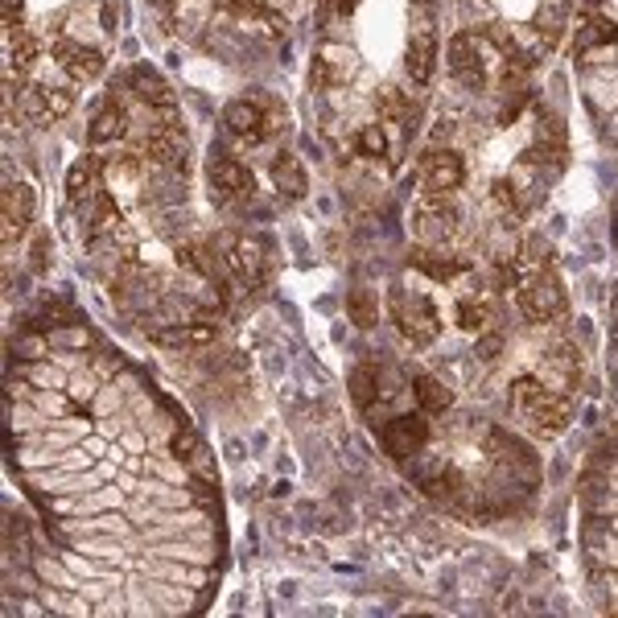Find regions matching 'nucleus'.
<instances>
[{
	"label": "nucleus",
	"mask_w": 618,
	"mask_h": 618,
	"mask_svg": "<svg viewBox=\"0 0 618 618\" xmlns=\"http://www.w3.org/2000/svg\"><path fill=\"white\" fill-rule=\"evenodd\" d=\"M511 400L520 408V417L540 433V437H557L565 433L569 417H573V404L565 392L548 388L540 375H520V380L511 384Z\"/></svg>",
	"instance_id": "obj_1"
},
{
	"label": "nucleus",
	"mask_w": 618,
	"mask_h": 618,
	"mask_svg": "<svg viewBox=\"0 0 618 618\" xmlns=\"http://www.w3.org/2000/svg\"><path fill=\"white\" fill-rule=\"evenodd\" d=\"M491 66H495V46L478 33H458L450 42V71L462 87L470 91H483L491 79Z\"/></svg>",
	"instance_id": "obj_2"
},
{
	"label": "nucleus",
	"mask_w": 618,
	"mask_h": 618,
	"mask_svg": "<svg viewBox=\"0 0 618 618\" xmlns=\"http://www.w3.org/2000/svg\"><path fill=\"white\" fill-rule=\"evenodd\" d=\"M392 322L412 347H429V342L441 334L437 305L429 297H421V293H396L392 297Z\"/></svg>",
	"instance_id": "obj_3"
},
{
	"label": "nucleus",
	"mask_w": 618,
	"mask_h": 618,
	"mask_svg": "<svg viewBox=\"0 0 618 618\" xmlns=\"http://www.w3.org/2000/svg\"><path fill=\"white\" fill-rule=\"evenodd\" d=\"M227 264H231V272L248 289H260L272 277V252H268L264 239H256V235H235L231 248H227Z\"/></svg>",
	"instance_id": "obj_4"
},
{
	"label": "nucleus",
	"mask_w": 618,
	"mask_h": 618,
	"mask_svg": "<svg viewBox=\"0 0 618 618\" xmlns=\"http://www.w3.org/2000/svg\"><path fill=\"white\" fill-rule=\"evenodd\" d=\"M520 314L528 322H553L565 314V285L553 277V272H540L528 285H520Z\"/></svg>",
	"instance_id": "obj_5"
},
{
	"label": "nucleus",
	"mask_w": 618,
	"mask_h": 618,
	"mask_svg": "<svg viewBox=\"0 0 618 618\" xmlns=\"http://www.w3.org/2000/svg\"><path fill=\"white\" fill-rule=\"evenodd\" d=\"M223 124H227V132H235V136H248V141H264V136L277 132L281 112L268 108L264 99H235V103H227Z\"/></svg>",
	"instance_id": "obj_6"
},
{
	"label": "nucleus",
	"mask_w": 618,
	"mask_h": 618,
	"mask_svg": "<svg viewBox=\"0 0 618 618\" xmlns=\"http://www.w3.org/2000/svg\"><path fill=\"white\" fill-rule=\"evenodd\" d=\"M466 182V161L454 149H433L421 157V186L425 194H454Z\"/></svg>",
	"instance_id": "obj_7"
},
{
	"label": "nucleus",
	"mask_w": 618,
	"mask_h": 618,
	"mask_svg": "<svg viewBox=\"0 0 618 618\" xmlns=\"http://www.w3.org/2000/svg\"><path fill=\"white\" fill-rule=\"evenodd\" d=\"M17 103H21L25 120H33V124H54V120H62L66 112L75 108V95L71 91H58V87H46V83H29L17 95Z\"/></svg>",
	"instance_id": "obj_8"
},
{
	"label": "nucleus",
	"mask_w": 618,
	"mask_h": 618,
	"mask_svg": "<svg viewBox=\"0 0 618 618\" xmlns=\"http://www.w3.org/2000/svg\"><path fill=\"white\" fill-rule=\"evenodd\" d=\"M425 441H429V421L421 417V412H408V417H396L384 425V450L392 458H417L425 450Z\"/></svg>",
	"instance_id": "obj_9"
},
{
	"label": "nucleus",
	"mask_w": 618,
	"mask_h": 618,
	"mask_svg": "<svg viewBox=\"0 0 618 618\" xmlns=\"http://www.w3.org/2000/svg\"><path fill=\"white\" fill-rule=\"evenodd\" d=\"M33 219H38V194H33V186L9 182L5 186V244H13Z\"/></svg>",
	"instance_id": "obj_10"
},
{
	"label": "nucleus",
	"mask_w": 618,
	"mask_h": 618,
	"mask_svg": "<svg viewBox=\"0 0 618 618\" xmlns=\"http://www.w3.org/2000/svg\"><path fill=\"white\" fill-rule=\"evenodd\" d=\"M359 71V58L347 46H326L314 58V71H309V83L314 87H334V83H347Z\"/></svg>",
	"instance_id": "obj_11"
},
{
	"label": "nucleus",
	"mask_w": 618,
	"mask_h": 618,
	"mask_svg": "<svg viewBox=\"0 0 618 618\" xmlns=\"http://www.w3.org/2000/svg\"><path fill=\"white\" fill-rule=\"evenodd\" d=\"M206 178H211V186L223 194V198H239V194H252L256 178L248 165H239L235 157H211V165H206Z\"/></svg>",
	"instance_id": "obj_12"
},
{
	"label": "nucleus",
	"mask_w": 618,
	"mask_h": 618,
	"mask_svg": "<svg viewBox=\"0 0 618 618\" xmlns=\"http://www.w3.org/2000/svg\"><path fill=\"white\" fill-rule=\"evenodd\" d=\"M54 58H58V66L71 79H79V83H91V79H99L103 75V54L99 50H91V46H79V42H58L54 46Z\"/></svg>",
	"instance_id": "obj_13"
},
{
	"label": "nucleus",
	"mask_w": 618,
	"mask_h": 618,
	"mask_svg": "<svg viewBox=\"0 0 618 618\" xmlns=\"http://www.w3.org/2000/svg\"><path fill=\"white\" fill-rule=\"evenodd\" d=\"M433 62H437V42H433V29L417 25L408 33V50H404V66H408V79L412 83H429L433 79Z\"/></svg>",
	"instance_id": "obj_14"
},
{
	"label": "nucleus",
	"mask_w": 618,
	"mask_h": 618,
	"mask_svg": "<svg viewBox=\"0 0 618 618\" xmlns=\"http://www.w3.org/2000/svg\"><path fill=\"white\" fill-rule=\"evenodd\" d=\"M618 50V25L606 21V17H590L581 25V38H577V58L590 62L598 54H614Z\"/></svg>",
	"instance_id": "obj_15"
},
{
	"label": "nucleus",
	"mask_w": 618,
	"mask_h": 618,
	"mask_svg": "<svg viewBox=\"0 0 618 618\" xmlns=\"http://www.w3.org/2000/svg\"><path fill=\"white\" fill-rule=\"evenodd\" d=\"M544 367L553 371V384H548V388L573 392V388L581 384V359H577V351L569 347V342H557V347H548V351H544Z\"/></svg>",
	"instance_id": "obj_16"
},
{
	"label": "nucleus",
	"mask_w": 618,
	"mask_h": 618,
	"mask_svg": "<svg viewBox=\"0 0 618 618\" xmlns=\"http://www.w3.org/2000/svg\"><path fill=\"white\" fill-rule=\"evenodd\" d=\"M454 227H458V211L454 206H445L441 194H429V202L417 211V231H425L433 239H445V235H454Z\"/></svg>",
	"instance_id": "obj_17"
},
{
	"label": "nucleus",
	"mask_w": 618,
	"mask_h": 618,
	"mask_svg": "<svg viewBox=\"0 0 618 618\" xmlns=\"http://www.w3.org/2000/svg\"><path fill=\"white\" fill-rule=\"evenodd\" d=\"M128 83H132V91L141 95L145 103H153V108H165V112H174V87H169L157 71H149V66H136Z\"/></svg>",
	"instance_id": "obj_18"
},
{
	"label": "nucleus",
	"mask_w": 618,
	"mask_h": 618,
	"mask_svg": "<svg viewBox=\"0 0 618 618\" xmlns=\"http://www.w3.org/2000/svg\"><path fill=\"white\" fill-rule=\"evenodd\" d=\"M272 186H277L285 198H305V190H309L305 165L293 153H281L277 161H272Z\"/></svg>",
	"instance_id": "obj_19"
},
{
	"label": "nucleus",
	"mask_w": 618,
	"mask_h": 618,
	"mask_svg": "<svg viewBox=\"0 0 618 618\" xmlns=\"http://www.w3.org/2000/svg\"><path fill=\"white\" fill-rule=\"evenodd\" d=\"M79 206H83V223H87L91 231L120 227V206H116V198H112L108 190H95V194H87Z\"/></svg>",
	"instance_id": "obj_20"
},
{
	"label": "nucleus",
	"mask_w": 618,
	"mask_h": 618,
	"mask_svg": "<svg viewBox=\"0 0 618 618\" xmlns=\"http://www.w3.org/2000/svg\"><path fill=\"white\" fill-rule=\"evenodd\" d=\"M87 132H91V141H95V145H108V141H116V136H124V132H128V116H124V108L108 99V103H103V108L91 116Z\"/></svg>",
	"instance_id": "obj_21"
},
{
	"label": "nucleus",
	"mask_w": 618,
	"mask_h": 618,
	"mask_svg": "<svg viewBox=\"0 0 618 618\" xmlns=\"http://www.w3.org/2000/svg\"><path fill=\"white\" fill-rule=\"evenodd\" d=\"M219 338V330L211 322H194V326H178V330H153V342L161 347H211Z\"/></svg>",
	"instance_id": "obj_22"
},
{
	"label": "nucleus",
	"mask_w": 618,
	"mask_h": 618,
	"mask_svg": "<svg viewBox=\"0 0 618 618\" xmlns=\"http://www.w3.org/2000/svg\"><path fill=\"white\" fill-rule=\"evenodd\" d=\"M145 149H149V157H153L157 165H178L182 153H186V141H182L178 128H153L149 141H145Z\"/></svg>",
	"instance_id": "obj_23"
},
{
	"label": "nucleus",
	"mask_w": 618,
	"mask_h": 618,
	"mask_svg": "<svg viewBox=\"0 0 618 618\" xmlns=\"http://www.w3.org/2000/svg\"><path fill=\"white\" fill-rule=\"evenodd\" d=\"M408 264L417 268V272H425V277H433V281H454V277H462V264L450 260V256H441V252H433V248H417V252L408 256Z\"/></svg>",
	"instance_id": "obj_24"
},
{
	"label": "nucleus",
	"mask_w": 618,
	"mask_h": 618,
	"mask_svg": "<svg viewBox=\"0 0 618 618\" xmlns=\"http://www.w3.org/2000/svg\"><path fill=\"white\" fill-rule=\"evenodd\" d=\"M99 178H103V165H99L95 157H79V161L71 165V174H66V194H71L75 202H83V198L95 190Z\"/></svg>",
	"instance_id": "obj_25"
},
{
	"label": "nucleus",
	"mask_w": 618,
	"mask_h": 618,
	"mask_svg": "<svg viewBox=\"0 0 618 618\" xmlns=\"http://www.w3.org/2000/svg\"><path fill=\"white\" fill-rule=\"evenodd\" d=\"M347 318L359 330H375V322H380V297H375L371 289H355L347 297Z\"/></svg>",
	"instance_id": "obj_26"
},
{
	"label": "nucleus",
	"mask_w": 618,
	"mask_h": 618,
	"mask_svg": "<svg viewBox=\"0 0 618 618\" xmlns=\"http://www.w3.org/2000/svg\"><path fill=\"white\" fill-rule=\"evenodd\" d=\"M412 396H417L421 412H445L450 408V388H445L441 380H433V375H417V380H412Z\"/></svg>",
	"instance_id": "obj_27"
},
{
	"label": "nucleus",
	"mask_w": 618,
	"mask_h": 618,
	"mask_svg": "<svg viewBox=\"0 0 618 618\" xmlns=\"http://www.w3.org/2000/svg\"><path fill=\"white\" fill-rule=\"evenodd\" d=\"M33 58H38V38L29 29H9V75L13 71H29Z\"/></svg>",
	"instance_id": "obj_28"
},
{
	"label": "nucleus",
	"mask_w": 618,
	"mask_h": 618,
	"mask_svg": "<svg viewBox=\"0 0 618 618\" xmlns=\"http://www.w3.org/2000/svg\"><path fill=\"white\" fill-rule=\"evenodd\" d=\"M351 396L359 408H371L375 396H380V371H375V363H359L355 375H351Z\"/></svg>",
	"instance_id": "obj_29"
},
{
	"label": "nucleus",
	"mask_w": 618,
	"mask_h": 618,
	"mask_svg": "<svg viewBox=\"0 0 618 618\" xmlns=\"http://www.w3.org/2000/svg\"><path fill=\"white\" fill-rule=\"evenodd\" d=\"M355 153L359 157H371V161H388V128H380V124H367V128H359V136H355Z\"/></svg>",
	"instance_id": "obj_30"
},
{
	"label": "nucleus",
	"mask_w": 618,
	"mask_h": 618,
	"mask_svg": "<svg viewBox=\"0 0 618 618\" xmlns=\"http://www.w3.org/2000/svg\"><path fill=\"white\" fill-rule=\"evenodd\" d=\"M491 322V301L487 297H462L458 301V326L462 330H483Z\"/></svg>",
	"instance_id": "obj_31"
},
{
	"label": "nucleus",
	"mask_w": 618,
	"mask_h": 618,
	"mask_svg": "<svg viewBox=\"0 0 618 618\" xmlns=\"http://www.w3.org/2000/svg\"><path fill=\"white\" fill-rule=\"evenodd\" d=\"M178 260H182V268H190V272H198V277H211V256H206L198 244H182L178 248Z\"/></svg>",
	"instance_id": "obj_32"
},
{
	"label": "nucleus",
	"mask_w": 618,
	"mask_h": 618,
	"mask_svg": "<svg viewBox=\"0 0 618 618\" xmlns=\"http://www.w3.org/2000/svg\"><path fill=\"white\" fill-rule=\"evenodd\" d=\"M227 9L239 13V17H260V13H264L260 0H227Z\"/></svg>",
	"instance_id": "obj_33"
},
{
	"label": "nucleus",
	"mask_w": 618,
	"mask_h": 618,
	"mask_svg": "<svg viewBox=\"0 0 618 618\" xmlns=\"http://www.w3.org/2000/svg\"><path fill=\"white\" fill-rule=\"evenodd\" d=\"M499 347H503V342H499V334H491V338H483V342H478V355H483V359H495V355H499Z\"/></svg>",
	"instance_id": "obj_34"
},
{
	"label": "nucleus",
	"mask_w": 618,
	"mask_h": 618,
	"mask_svg": "<svg viewBox=\"0 0 618 618\" xmlns=\"http://www.w3.org/2000/svg\"><path fill=\"white\" fill-rule=\"evenodd\" d=\"M17 13H21V0H5V25L9 29L17 25Z\"/></svg>",
	"instance_id": "obj_35"
}]
</instances>
